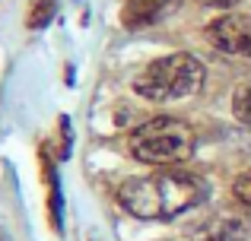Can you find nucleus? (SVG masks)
Segmentation results:
<instances>
[{
    "label": "nucleus",
    "instance_id": "nucleus-4",
    "mask_svg": "<svg viewBox=\"0 0 251 241\" xmlns=\"http://www.w3.org/2000/svg\"><path fill=\"white\" fill-rule=\"evenodd\" d=\"M207 42L223 54L248 57L251 61V16L248 13H226L207 25Z\"/></svg>",
    "mask_w": 251,
    "mask_h": 241
},
{
    "label": "nucleus",
    "instance_id": "nucleus-10",
    "mask_svg": "<svg viewBox=\"0 0 251 241\" xmlns=\"http://www.w3.org/2000/svg\"><path fill=\"white\" fill-rule=\"evenodd\" d=\"M197 3H203V6H220V10H226V6H235L239 0H197Z\"/></svg>",
    "mask_w": 251,
    "mask_h": 241
},
{
    "label": "nucleus",
    "instance_id": "nucleus-6",
    "mask_svg": "<svg viewBox=\"0 0 251 241\" xmlns=\"http://www.w3.org/2000/svg\"><path fill=\"white\" fill-rule=\"evenodd\" d=\"M178 3L181 0H124L121 22L127 29H147V25L162 22L169 13H175Z\"/></svg>",
    "mask_w": 251,
    "mask_h": 241
},
{
    "label": "nucleus",
    "instance_id": "nucleus-11",
    "mask_svg": "<svg viewBox=\"0 0 251 241\" xmlns=\"http://www.w3.org/2000/svg\"><path fill=\"white\" fill-rule=\"evenodd\" d=\"M0 241H10V235H6V232H3V229H0Z\"/></svg>",
    "mask_w": 251,
    "mask_h": 241
},
{
    "label": "nucleus",
    "instance_id": "nucleus-8",
    "mask_svg": "<svg viewBox=\"0 0 251 241\" xmlns=\"http://www.w3.org/2000/svg\"><path fill=\"white\" fill-rule=\"evenodd\" d=\"M232 114L245 124V127H251V80L242 83V86L235 89V95H232Z\"/></svg>",
    "mask_w": 251,
    "mask_h": 241
},
{
    "label": "nucleus",
    "instance_id": "nucleus-3",
    "mask_svg": "<svg viewBox=\"0 0 251 241\" xmlns=\"http://www.w3.org/2000/svg\"><path fill=\"white\" fill-rule=\"evenodd\" d=\"M201 83H203V64L194 54H169L147 64L140 76L134 80V89L137 95L150 102H175L194 95Z\"/></svg>",
    "mask_w": 251,
    "mask_h": 241
},
{
    "label": "nucleus",
    "instance_id": "nucleus-5",
    "mask_svg": "<svg viewBox=\"0 0 251 241\" xmlns=\"http://www.w3.org/2000/svg\"><path fill=\"white\" fill-rule=\"evenodd\" d=\"M251 235V213L248 210H220L194 225V241H245Z\"/></svg>",
    "mask_w": 251,
    "mask_h": 241
},
{
    "label": "nucleus",
    "instance_id": "nucleus-9",
    "mask_svg": "<svg viewBox=\"0 0 251 241\" xmlns=\"http://www.w3.org/2000/svg\"><path fill=\"white\" fill-rule=\"evenodd\" d=\"M232 194H235V200H239L242 206H248V210H251V172H242L239 178H235Z\"/></svg>",
    "mask_w": 251,
    "mask_h": 241
},
{
    "label": "nucleus",
    "instance_id": "nucleus-7",
    "mask_svg": "<svg viewBox=\"0 0 251 241\" xmlns=\"http://www.w3.org/2000/svg\"><path fill=\"white\" fill-rule=\"evenodd\" d=\"M57 13V0H32L29 6V29H45Z\"/></svg>",
    "mask_w": 251,
    "mask_h": 241
},
{
    "label": "nucleus",
    "instance_id": "nucleus-2",
    "mask_svg": "<svg viewBox=\"0 0 251 241\" xmlns=\"http://www.w3.org/2000/svg\"><path fill=\"white\" fill-rule=\"evenodd\" d=\"M127 149L147 165H181L194 155V130L178 118H153L130 133Z\"/></svg>",
    "mask_w": 251,
    "mask_h": 241
},
{
    "label": "nucleus",
    "instance_id": "nucleus-1",
    "mask_svg": "<svg viewBox=\"0 0 251 241\" xmlns=\"http://www.w3.org/2000/svg\"><path fill=\"white\" fill-rule=\"evenodd\" d=\"M207 200V181L188 172H166L130 178L118 187V203L137 219H175Z\"/></svg>",
    "mask_w": 251,
    "mask_h": 241
}]
</instances>
